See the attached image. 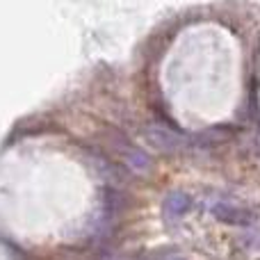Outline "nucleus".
Returning a JSON list of instances; mask_svg holds the SVG:
<instances>
[{"mask_svg": "<svg viewBox=\"0 0 260 260\" xmlns=\"http://www.w3.org/2000/svg\"><path fill=\"white\" fill-rule=\"evenodd\" d=\"M192 206V199L183 192H171L169 197L165 199V206H162V215H165L167 221H174V219H180L185 212L189 210Z\"/></svg>", "mask_w": 260, "mask_h": 260, "instance_id": "nucleus-1", "label": "nucleus"}, {"mask_svg": "<svg viewBox=\"0 0 260 260\" xmlns=\"http://www.w3.org/2000/svg\"><path fill=\"white\" fill-rule=\"evenodd\" d=\"M215 217H219L221 221L226 224H242V226H249V221H253V215L242 208H231V206H215L212 208Z\"/></svg>", "mask_w": 260, "mask_h": 260, "instance_id": "nucleus-2", "label": "nucleus"}]
</instances>
